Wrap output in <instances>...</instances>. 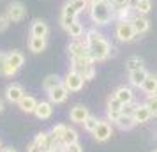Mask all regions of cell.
<instances>
[{
    "label": "cell",
    "mask_w": 157,
    "mask_h": 152,
    "mask_svg": "<svg viewBox=\"0 0 157 152\" xmlns=\"http://www.w3.org/2000/svg\"><path fill=\"white\" fill-rule=\"evenodd\" d=\"M147 78H148V72H147L145 67L129 72V81H131V85H132V87H140V88H141V85L145 83Z\"/></svg>",
    "instance_id": "obj_13"
},
{
    "label": "cell",
    "mask_w": 157,
    "mask_h": 152,
    "mask_svg": "<svg viewBox=\"0 0 157 152\" xmlns=\"http://www.w3.org/2000/svg\"><path fill=\"white\" fill-rule=\"evenodd\" d=\"M65 150L67 152H83V147L76 142V143H71V145H67L65 147Z\"/></svg>",
    "instance_id": "obj_41"
},
{
    "label": "cell",
    "mask_w": 157,
    "mask_h": 152,
    "mask_svg": "<svg viewBox=\"0 0 157 152\" xmlns=\"http://www.w3.org/2000/svg\"><path fill=\"white\" fill-rule=\"evenodd\" d=\"M48 140H50V133H46V131H41V133H37L36 138H34V142L37 145H41L43 149H46V143H48Z\"/></svg>",
    "instance_id": "obj_30"
},
{
    "label": "cell",
    "mask_w": 157,
    "mask_h": 152,
    "mask_svg": "<svg viewBox=\"0 0 157 152\" xmlns=\"http://www.w3.org/2000/svg\"><path fill=\"white\" fill-rule=\"evenodd\" d=\"M60 83H64V80H60L57 74H48V76L43 80V88L46 90V92H50L51 88L58 87Z\"/></svg>",
    "instance_id": "obj_21"
},
{
    "label": "cell",
    "mask_w": 157,
    "mask_h": 152,
    "mask_svg": "<svg viewBox=\"0 0 157 152\" xmlns=\"http://www.w3.org/2000/svg\"><path fill=\"white\" fill-rule=\"evenodd\" d=\"M131 21H132V27H134L136 34H145V32L150 29V21H148V20H147V18H145L143 14L134 16Z\"/></svg>",
    "instance_id": "obj_17"
},
{
    "label": "cell",
    "mask_w": 157,
    "mask_h": 152,
    "mask_svg": "<svg viewBox=\"0 0 157 152\" xmlns=\"http://www.w3.org/2000/svg\"><path fill=\"white\" fill-rule=\"evenodd\" d=\"M136 2H138V0H136Z\"/></svg>",
    "instance_id": "obj_52"
},
{
    "label": "cell",
    "mask_w": 157,
    "mask_h": 152,
    "mask_svg": "<svg viewBox=\"0 0 157 152\" xmlns=\"http://www.w3.org/2000/svg\"><path fill=\"white\" fill-rule=\"evenodd\" d=\"M62 145L64 147H67V145H71V143H76L78 142V133L72 129V127H67V131H65V134L62 136Z\"/></svg>",
    "instance_id": "obj_23"
},
{
    "label": "cell",
    "mask_w": 157,
    "mask_h": 152,
    "mask_svg": "<svg viewBox=\"0 0 157 152\" xmlns=\"http://www.w3.org/2000/svg\"><path fill=\"white\" fill-rule=\"evenodd\" d=\"M122 106H124V104L120 103V99H118V97L111 95V97L108 99V110H115V111H120Z\"/></svg>",
    "instance_id": "obj_33"
},
{
    "label": "cell",
    "mask_w": 157,
    "mask_h": 152,
    "mask_svg": "<svg viewBox=\"0 0 157 152\" xmlns=\"http://www.w3.org/2000/svg\"><path fill=\"white\" fill-rule=\"evenodd\" d=\"M132 117H134L136 124H145L154 117V113H152V110H150L147 104H138V108H136V111H134Z\"/></svg>",
    "instance_id": "obj_11"
},
{
    "label": "cell",
    "mask_w": 157,
    "mask_h": 152,
    "mask_svg": "<svg viewBox=\"0 0 157 152\" xmlns=\"http://www.w3.org/2000/svg\"><path fill=\"white\" fill-rule=\"evenodd\" d=\"M113 95L120 99L122 104H129V103L134 101V94H132V88L131 87H118L117 90H115Z\"/></svg>",
    "instance_id": "obj_15"
},
{
    "label": "cell",
    "mask_w": 157,
    "mask_h": 152,
    "mask_svg": "<svg viewBox=\"0 0 157 152\" xmlns=\"http://www.w3.org/2000/svg\"><path fill=\"white\" fill-rule=\"evenodd\" d=\"M16 72H18V69H14L13 65H9V64H7V60H6V65L2 67L0 74H4V76H14Z\"/></svg>",
    "instance_id": "obj_37"
},
{
    "label": "cell",
    "mask_w": 157,
    "mask_h": 152,
    "mask_svg": "<svg viewBox=\"0 0 157 152\" xmlns=\"http://www.w3.org/2000/svg\"><path fill=\"white\" fill-rule=\"evenodd\" d=\"M67 51H69L71 58L88 57V46H86L85 41H79V39H72L69 46H67Z\"/></svg>",
    "instance_id": "obj_6"
},
{
    "label": "cell",
    "mask_w": 157,
    "mask_h": 152,
    "mask_svg": "<svg viewBox=\"0 0 157 152\" xmlns=\"http://www.w3.org/2000/svg\"><path fill=\"white\" fill-rule=\"evenodd\" d=\"M97 124H99V120H97L95 117H94V115H88V117H86V120L81 124V126L85 127V131H88V133H94V131H95V127H97Z\"/></svg>",
    "instance_id": "obj_29"
},
{
    "label": "cell",
    "mask_w": 157,
    "mask_h": 152,
    "mask_svg": "<svg viewBox=\"0 0 157 152\" xmlns=\"http://www.w3.org/2000/svg\"><path fill=\"white\" fill-rule=\"evenodd\" d=\"M122 113L120 111H115V110H108L106 111V120H109V122H117V120H118V117H120Z\"/></svg>",
    "instance_id": "obj_39"
},
{
    "label": "cell",
    "mask_w": 157,
    "mask_h": 152,
    "mask_svg": "<svg viewBox=\"0 0 157 152\" xmlns=\"http://www.w3.org/2000/svg\"><path fill=\"white\" fill-rule=\"evenodd\" d=\"M129 4H131V0H111V7H113V11L129 7Z\"/></svg>",
    "instance_id": "obj_36"
},
{
    "label": "cell",
    "mask_w": 157,
    "mask_h": 152,
    "mask_svg": "<svg viewBox=\"0 0 157 152\" xmlns=\"http://www.w3.org/2000/svg\"><path fill=\"white\" fill-rule=\"evenodd\" d=\"M115 51L117 50L108 43L106 39H101V41L88 46V57L92 58L94 62H101V60H106L108 57L115 55Z\"/></svg>",
    "instance_id": "obj_2"
},
{
    "label": "cell",
    "mask_w": 157,
    "mask_h": 152,
    "mask_svg": "<svg viewBox=\"0 0 157 152\" xmlns=\"http://www.w3.org/2000/svg\"><path fill=\"white\" fill-rule=\"evenodd\" d=\"M69 4H71L76 11H78V14H79V13H83V11L86 9V6H88V0H69Z\"/></svg>",
    "instance_id": "obj_34"
},
{
    "label": "cell",
    "mask_w": 157,
    "mask_h": 152,
    "mask_svg": "<svg viewBox=\"0 0 157 152\" xmlns=\"http://www.w3.org/2000/svg\"><path fill=\"white\" fill-rule=\"evenodd\" d=\"M51 113H53V104L50 101H41L37 103L36 106V111H34V115L37 119H41V120H46V119H50Z\"/></svg>",
    "instance_id": "obj_12"
},
{
    "label": "cell",
    "mask_w": 157,
    "mask_h": 152,
    "mask_svg": "<svg viewBox=\"0 0 157 152\" xmlns=\"http://www.w3.org/2000/svg\"><path fill=\"white\" fill-rule=\"evenodd\" d=\"M145 104H147V106H148V108L152 110L154 117H157V94L147 95V101H145Z\"/></svg>",
    "instance_id": "obj_31"
},
{
    "label": "cell",
    "mask_w": 157,
    "mask_h": 152,
    "mask_svg": "<svg viewBox=\"0 0 157 152\" xmlns=\"http://www.w3.org/2000/svg\"><path fill=\"white\" fill-rule=\"evenodd\" d=\"M9 23H11V20H9L7 14H0V32H4V30L7 29Z\"/></svg>",
    "instance_id": "obj_40"
},
{
    "label": "cell",
    "mask_w": 157,
    "mask_h": 152,
    "mask_svg": "<svg viewBox=\"0 0 157 152\" xmlns=\"http://www.w3.org/2000/svg\"><path fill=\"white\" fill-rule=\"evenodd\" d=\"M27 152H44V149L41 147V145H37L36 142H32V143L29 145V149H27Z\"/></svg>",
    "instance_id": "obj_43"
},
{
    "label": "cell",
    "mask_w": 157,
    "mask_h": 152,
    "mask_svg": "<svg viewBox=\"0 0 157 152\" xmlns=\"http://www.w3.org/2000/svg\"><path fill=\"white\" fill-rule=\"evenodd\" d=\"M44 152H51V150H44Z\"/></svg>",
    "instance_id": "obj_49"
},
{
    "label": "cell",
    "mask_w": 157,
    "mask_h": 152,
    "mask_svg": "<svg viewBox=\"0 0 157 152\" xmlns=\"http://www.w3.org/2000/svg\"><path fill=\"white\" fill-rule=\"evenodd\" d=\"M88 115H90V111H88V108L83 106V104H76V106H72L71 113H69L71 120L72 122H76V124H83Z\"/></svg>",
    "instance_id": "obj_10"
},
{
    "label": "cell",
    "mask_w": 157,
    "mask_h": 152,
    "mask_svg": "<svg viewBox=\"0 0 157 152\" xmlns=\"http://www.w3.org/2000/svg\"><path fill=\"white\" fill-rule=\"evenodd\" d=\"M154 152H157V149H155V150H154Z\"/></svg>",
    "instance_id": "obj_50"
},
{
    "label": "cell",
    "mask_w": 157,
    "mask_h": 152,
    "mask_svg": "<svg viewBox=\"0 0 157 152\" xmlns=\"http://www.w3.org/2000/svg\"><path fill=\"white\" fill-rule=\"evenodd\" d=\"M141 90H143L147 95L157 94V76H154V74H148V78H147V80H145V83L141 85Z\"/></svg>",
    "instance_id": "obj_19"
},
{
    "label": "cell",
    "mask_w": 157,
    "mask_h": 152,
    "mask_svg": "<svg viewBox=\"0 0 157 152\" xmlns=\"http://www.w3.org/2000/svg\"><path fill=\"white\" fill-rule=\"evenodd\" d=\"M88 2L94 6V4H99V2H104V0H88Z\"/></svg>",
    "instance_id": "obj_46"
},
{
    "label": "cell",
    "mask_w": 157,
    "mask_h": 152,
    "mask_svg": "<svg viewBox=\"0 0 157 152\" xmlns=\"http://www.w3.org/2000/svg\"><path fill=\"white\" fill-rule=\"evenodd\" d=\"M67 95H69L67 87H65L64 83H60L58 87L51 88L50 92H48V99H50L51 104H60V103H64L67 99Z\"/></svg>",
    "instance_id": "obj_8"
},
{
    "label": "cell",
    "mask_w": 157,
    "mask_h": 152,
    "mask_svg": "<svg viewBox=\"0 0 157 152\" xmlns=\"http://www.w3.org/2000/svg\"><path fill=\"white\" fill-rule=\"evenodd\" d=\"M101 39H104V36L101 34V32H97V30H88L85 34V43L86 46H90V44L97 43V41H101Z\"/></svg>",
    "instance_id": "obj_26"
},
{
    "label": "cell",
    "mask_w": 157,
    "mask_h": 152,
    "mask_svg": "<svg viewBox=\"0 0 157 152\" xmlns=\"http://www.w3.org/2000/svg\"><path fill=\"white\" fill-rule=\"evenodd\" d=\"M2 152H18V150H14L13 147H6V149H4V150H2Z\"/></svg>",
    "instance_id": "obj_45"
},
{
    "label": "cell",
    "mask_w": 157,
    "mask_h": 152,
    "mask_svg": "<svg viewBox=\"0 0 157 152\" xmlns=\"http://www.w3.org/2000/svg\"><path fill=\"white\" fill-rule=\"evenodd\" d=\"M2 111H4V103L0 101V113H2Z\"/></svg>",
    "instance_id": "obj_47"
},
{
    "label": "cell",
    "mask_w": 157,
    "mask_h": 152,
    "mask_svg": "<svg viewBox=\"0 0 157 152\" xmlns=\"http://www.w3.org/2000/svg\"><path fill=\"white\" fill-rule=\"evenodd\" d=\"M67 34L72 37V39H79V37L83 36V25L76 20L74 23L69 25V29H67Z\"/></svg>",
    "instance_id": "obj_24"
},
{
    "label": "cell",
    "mask_w": 157,
    "mask_h": 152,
    "mask_svg": "<svg viewBox=\"0 0 157 152\" xmlns=\"http://www.w3.org/2000/svg\"><path fill=\"white\" fill-rule=\"evenodd\" d=\"M23 95H25V90H23V87L20 83H11L6 88V97L11 103H20V99H21Z\"/></svg>",
    "instance_id": "obj_9"
},
{
    "label": "cell",
    "mask_w": 157,
    "mask_h": 152,
    "mask_svg": "<svg viewBox=\"0 0 157 152\" xmlns=\"http://www.w3.org/2000/svg\"><path fill=\"white\" fill-rule=\"evenodd\" d=\"M18 106H20V110H21V111H25V113H34V111H36V106H37V101L32 97V95L25 94L21 99H20Z\"/></svg>",
    "instance_id": "obj_16"
},
{
    "label": "cell",
    "mask_w": 157,
    "mask_h": 152,
    "mask_svg": "<svg viewBox=\"0 0 157 152\" xmlns=\"http://www.w3.org/2000/svg\"><path fill=\"white\" fill-rule=\"evenodd\" d=\"M23 62H25V57H23V53H20V51H11L7 55V64L13 65L14 69H20L23 65Z\"/></svg>",
    "instance_id": "obj_22"
},
{
    "label": "cell",
    "mask_w": 157,
    "mask_h": 152,
    "mask_svg": "<svg viewBox=\"0 0 157 152\" xmlns=\"http://www.w3.org/2000/svg\"><path fill=\"white\" fill-rule=\"evenodd\" d=\"M92 134L99 143L108 142V140L111 138V134H113V129H111L109 120H99V124H97V127H95V131H94Z\"/></svg>",
    "instance_id": "obj_5"
},
{
    "label": "cell",
    "mask_w": 157,
    "mask_h": 152,
    "mask_svg": "<svg viewBox=\"0 0 157 152\" xmlns=\"http://www.w3.org/2000/svg\"><path fill=\"white\" fill-rule=\"evenodd\" d=\"M150 9H152V2H150V0H138V2H136V11H138V14H147V13H150Z\"/></svg>",
    "instance_id": "obj_28"
},
{
    "label": "cell",
    "mask_w": 157,
    "mask_h": 152,
    "mask_svg": "<svg viewBox=\"0 0 157 152\" xmlns=\"http://www.w3.org/2000/svg\"><path fill=\"white\" fill-rule=\"evenodd\" d=\"M60 152H67V150H65V149H64V150H60Z\"/></svg>",
    "instance_id": "obj_48"
},
{
    "label": "cell",
    "mask_w": 157,
    "mask_h": 152,
    "mask_svg": "<svg viewBox=\"0 0 157 152\" xmlns=\"http://www.w3.org/2000/svg\"><path fill=\"white\" fill-rule=\"evenodd\" d=\"M29 48L32 53H41V51H44V48H46V37H30L29 41Z\"/></svg>",
    "instance_id": "obj_20"
},
{
    "label": "cell",
    "mask_w": 157,
    "mask_h": 152,
    "mask_svg": "<svg viewBox=\"0 0 157 152\" xmlns=\"http://www.w3.org/2000/svg\"><path fill=\"white\" fill-rule=\"evenodd\" d=\"M48 32H50V29H48V23L44 21V20H34L32 21V27H30V34L34 37H46L48 36Z\"/></svg>",
    "instance_id": "obj_14"
},
{
    "label": "cell",
    "mask_w": 157,
    "mask_h": 152,
    "mask_svg": "<svg viewBox=\"0 0 157 152\" xmlns=\"http://www.w3.org/2000/svg\"><path fill=\"white\" fill-rule=\"evenodd\" d=\"M115 126H117L118 129H122V131H129V129H132V127L136 126V120H134L132 115H124V113H122V115L118 117V120L115 122Z\"/></svg>",
    "instance_id": "obj_18"
},
{
    "label": "cell",
    "mask_w": 157,
    "mask_h": 152,
    "mask_svg": "<svg viewBox=\"0 0 157 152\" xmlns=\"http://www.w3.org/2000/svg\"><path fill=\"white\" fill-rule=\"evenodd\" d=\"M83 83H85V78L79 72L72 71V69L65 74V78H64V85L67 87L69 92H79L83 88Z\"/></svg>",
    "instance_id": "obj_4"
},
{
    "label": "cell",
    "mask_w": 157,
    "mask_h": 152,
    "mask_svg": "<svg viewBox=\"0 0 157 152\" xmlns=\"http://www.w3.org/2000/svg\"><path fill=\"white\" fill-rule=\"evenodd\" d=\"M0 145H2V142H0Z\"/></svg>",
    "instance_id": "obj_51"
},
{
    "label": "cell",
    "mask_w": 157,
    "mask_h": 152,
    "mask_svg": "<svg viewBox=\"0 0 157 152\" xmlns=\"http://www.w3.org/2000/svg\"><path fill=\"white\" fill-rule=\"evenodd\" d=\"M136 108H138V104L132 101V103H129V104H124L120 110V113H124V115H134Z\"/></svg>",
    "instance_id": "obj_35"
},
{
    "label": "cell",
    "mask_w": 157,
    "mask_h": 152,
    "mask_svg": "<svg viewBox=\"0 0 157 152\" xmlns=\"http://www.w3.org/2000/svg\"><path fill=\"white\" fill-rule=\"evenodd\" d=\"M90 18L94 23L97 25H108L113 18V7H111V2H99V4H94L90 7Z\"/></svg>",
    "instance_id": "obj_1"
},
{
    "label": "cell",
    "mask_w": 157,
    "mask_h": 152,
    "mask_svg": "<svg viewBox=\"0 0 157 152\" xmlns=\"http://www.w3.org/2000/svg\"><path fill=\"white\" fill-rule=\"evenodd\" d=\"M94 76H95V67H94V65H90V67L86 69V72L83 74V78H85V81H86V80H92Z\"/></svg>",
    "instance_id": "obj_42"
},
{
    "label": "cell",
    "mask_w": 157,
    "mask_h": 152,
    "mask_svg": "<svg viewBox=\"0 0 157 152\" xmlns=\"http://www.w3.org/2000/svg\"><path fill=\"white\" fill-rule=\"evenodd\" d=\"M62 14H64V16H72V18H76V16H78V11H76V9H74L71 4L67 2V4L64 6V11H62Z\"/></svg>",
    "instance_id": "obj_38"
},
{
    "label": "cell",
    "mask_w": 157,
    "mask_h": 152,
    "mask_svg": "<svg viewBox=\"0 0 157 152\" xmlns=\"http://www.w3.org/2000/svg\"><path fill=\"white\" fill-rule=\"evenodd\" d=\"M6 60H7V55H4V53H0V71H2V67L6 65Z\"/></svg>",
    "instance_id": "obj_44"
},
{
    "label": "cell",
    "mask_w": 157,
    "mask_h": 152,
    "mask_svg": "<svg viewBox=\"0 0 157 152\" xmlns=\"http://www.w3.org/2000/svg\"><path fill=\"white\" fill-rule=\"evenodd\" d=\"M6 14L9 16L11 23H16V21H21L23 18H25V14H27V9H25V6H23L21 2H11Z\"/></svg>",
    "instance_id": "obj_7"
},
{
    "label": "cell",
    "mask_w": 157,
    "mask_h": 152,
    "mask_svg": "<svg viewBox=\"0 0 157 152\" xmlns=\"http://www.w3.org/2000/svg\"><path fill=\"white\" fill-rule=\"evenodd\" d=\"M65 131H67V126H64V124H57V126H53V127H51L50 134L55 138L57 142H60V140H62V136L65 134Z\"/></svg>",
    "instance_id": "obj_27"
},
{
    "label": "cell",
    "mask_w": 157,
    "mask_h": 152,
    "mask_svg": "<svg viewBox=\"0 0 157 152\" xmlns=\"http://www.w3.org/2000/svg\"><path fill=\"white\" fill-rule=\"evenodd\" d=\"M155 76H157V74H155Z\"/></svg>",
    "instance_id": "obj_53"
},
{
    "label": "cell",
    "mask_w": 157,
    "mask_h": 152,
    "mask_svg": "<svg viewBox=\"0 0 157 152\" xmlns=\"http://www.w3.org/2000/svg\"><path fill=\"white\" fill-rule=\"evenodd\" d=\"M115 34L118 37V41H122V43H131V41H134V37L138 36L134 27H132V21H118Z\"/></svg>",
    "instance_id": "obj_3"
},
{
    "label": "cell",
    "mask_w": 157,
    "mask_h": 152,
    "mask_svg": "<svg viewBox=\"0 0 157 152\" xmlns=\"http://www.w3.org/2000/svg\"><path fill=\"white\" fill-rule=\"evenodd\" d=\"M125 67L127 71H136V69H141L143 67V58L141 57H129L127 62H125Z\"/></svg>",
    "instance_id": "obj_25"
},
{
    "label": "cell",
    "mask_w": 157,
    "mask_h": 152,
    "mask_svg": "<svg viewBox=\"0 0 157 152\" xmlns=\"http://www.w3.org/2000/svg\"><path fill=\"white\" fill-rule=\"evenodd\" d=\"M115 16H117V20H118V21H131V20H132V18H131V13H129V7L118 9Z\"/></svg>",
    "instance_id": "obj_32"
}]
</instances>
